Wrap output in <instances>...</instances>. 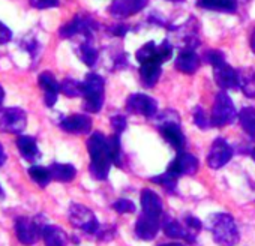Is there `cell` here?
<instances>
[{
	"instance_id": "obj_19",
	"label": "cell",
	"mask_w": 255,
	"mask_h": 246,
	"mask_svg": "<svg viewBox=\"0 0 255 246\" xmlns=\"http://www.w3.org/2000/svg\"><path fill=\"white\" fill-rule=\"evenodd\" d=\"M200 57L194 50H183L176 59V69L183 74H194L200 68Z\"/></svg>"
},
{
	"instance_id": "obj_6",
	"label": "cell",
	"mask_w": 255,
	"mask_h": 246,
	"mask_svg": "<svg viewBox=\"0 0 255 246\" xmlns=\"http://www.w3.org/2000/svg\"><path fill=\"white\" fill-rule=\"evenodd\" d=\"M96 29H99V24L95 20L89 17H83V15H75L69 23L60 27L59 35L63 39L72 38L75 35H84L86 39H92V33Z\"/></svg>"
},
{
	"instance_id": "obj_20",
	"label": "cell",
	"mask_w": 255,
	"mask_h": 246,
	"mask_svg": "<svg viewBox=\"0 0 255 246\" xmlns=\"http://www.w3.org/2000/svg\"><path fill=\"white\" fill-rule=\"evenodd\" d=\"M41 236L45 242V246H66L68 245L66 233L57 225H44Z\"/></svg>"
},
{
	"instance_id": "obj_7",
	"label": "cell",
	"mask_w": 255,
	"mask_h": 246,
	"mask_svg": "<svg viewBox=\"0 0 255 246\" xmlns=\"http://www.w3.org/2000/svg\"><path fill=\"white\" fill-rule=\"evenodd\" d=\"M26 125H27V116L21 108L17 107L8 108L0 116V129H3L5 132L20 135L26 129Z\"/></svg>"
},
{
	"instance_id": "obj_21",
	"label": "cell",
	"mask_w": 255,
	"mask_h": 246,
	"mask_svg": "<svg viewBox=\"0 0 255 246\" xmlns=\"http://www.w3.org/2000/svg\"><path fill=\"white\" fill-rule=\"evenodd\" d=\"M17 147L20 150V153L29 161V162H35L41 153H39V149H38V144H36V140L33 137H29V135H20L18 140H17Z\"/></svg>"
},
{
	"instance_id": "obj_29",
	"label": "cell",
	"mask_w": 255,
	"mask_h": 246,
	"mask_svg": "<svg viewBox=\"0 0 255 246\" xmlns=\"http://www.w3.org/2000/svg\"><path fill=\"white\" fill-rule=\"evenodd\" d=\"M107 146H108V155L111 162L116 167H122V149H120L119 134H114L110 138H107Z\"/></svg>"
},
{
	"instance_id": "obj_8",
	"label": "cell",
	"mask_w": 255,
	"mask_h": 246,
	"mask_svg": "<svg viewBox=\"0 0 255 246\" xmlns=\"http://www.w3.org/2000/svg\"><path fill=\"white\" fill-rule=\"evenodd\" d=\"M126 110L134 114H141L144 117H153L158 113V102L144 93H134L126 101Z\"/></svg>"
},
{
	"instance_id": "obj_15",
	"label": "cell",
	"mask_w": 255,
	"mask_h": 246,
	"mask_svg": "<svg viewBox=\"0 0 255 246\" xmlns=\"http://www.w3.org/2000/svg\"><path fill=\"white\" fill-rule=\"evenodd\" d=\"M215 81L221 89H237L239 80H237V69H233L230 65L222 63L219 66L213 68Z\"/></svg>"
},
{
	"instance_id": "obj_27",
	"label": "cell",
	"mask_w": 255,
	"mask_h": 246,
	"mask_svg": "<svg viewBox=\"0 0 255 246\" xmlns=\"http://www.w3.org/2000/svg\"><path fill=\"white\" fill-rule=\"evenodd\" d=\"M135 57L137 60L143 65V63H147V62H161L159 59V54H158V45L153 42V41H149L147 44H144L137 53H135Z\"/></svg>"
},
{
	"instance_id": "obj_45",
	"label": "cell",
	"mask_w": 255,
	"mask_h": 246,
	"mask_svg": "<svg viewBox=\"0 0 255 246\" xmlns=\"http://www.w3.org/2000/svg\"><path fill=\"white\" fill-rule=\"evenodd\" d=\"M3 99H5V90L2 86H0V107H2V104H3Z\"/></svg>"
},
{
	"instance_id": "obj_42",
	"label": "cell",
	"mask_w": 255,
	"mask_h": 246,
	"mask_svg": "<svg viewBox=\"0 0 255 246\" xmlns=\"http://www.w3.org/2000/svg\"><path fill=\"white\" fill-rule=\"evenodd\" d=\"M131 30V26H128V24H125V23H119V24H116L113 29H111V32H113V35H116V36H125L128 32Z\"/></svg>"
},
{
	"instance_id": "obj_47",
	"label": "cell",
	"mask_w": 255,
	"mask_h": 246,
	"mask_svg": "<svg viewBox=\"0 0 255 246\" xmlns=\"http://www.w3.org/2000/svg\"><path fill=\"white\" fill-rule=\"evenodd\" d=\"M251 156H252V159L255 161V147H254V149L251 150Z\"/></svg>"
},
{
	"instance_id": "obj_26",
	"label": "cell",
	"mask_w": 255,
	"mask_h": 246,
	"mask_svg": "<svg viewBox=\"0 0 255 246\" xmlns=\"http://www.w3.org/2000/svg\"><path fill=\"white\" fill-rule=\"evenodd\" d=\"M48 170L51 173V177L56 179L57 182H71L77 176V170L71 164H57V162H54V164L50 165Z\"/></svg>"
},
{
	"instance_id": "obj_30",
	"label": "cell",
	"mask_w": 255,
	"mask_h": 246,
	"mask_svg": "<svg viewBox=\"0 0 255 246\" xmlns=\"http://www.w3.org/2000/svg\"><path fill=\"white\" fill-rule=\"evenodd\" d=\"M90 41L92 39H86L80 45V57L87 66H95L96 60H98V50L92 45Z\"/></svg>"
},
{
	"instance_id": "obj_3",
	"label": "cell",
	"mask_w": 255,
	"mask_h": 246,
	"mask_svg": "<svg viewBox=\"0 0 255 246\" xmlns=\"http://www.w3.org/2000/svg\"><path fill=\"white\" fill-rule=\"evenodd\" d=\"M212 234L213 240L221 246H236L240 239L236 222L228 213L215 215L212 221Z\"/></svg>"
},
{
	"instance_id": "obj_31",
	"label": "cell",
	"mask_w": 255,
	"mask_h": 246,
	"mask_svg": "<svg viewBox=\"0 0 255 246\" xmlns=\"http://www.w3.org/2000/svg\"><path fill=\"white\" fill-rule=\"evenodd\" d=\"M60 92L68 98L83 96V83H80L74 78H65L60 84Z\"/></svg>"
},
{
	"instance_id": "obj_22",
	"label": "cell",
	"mask_w": 255,
	"mask_h": 246,
	"mask_svg": "<svg viewBox=\"0 0 255 246\" xmlns=\"http://www.w3.org/2000/svg\"><path fill=\"white\" fill-rule=\"evenodd\" d=\"M161 72L162 69L159 62H147L140 66V77L146 87H153L158 83Z\"/></svg>"
},
{
	"instance_id": "obj_44",
	"label": "cell",
	"mask_w": 255,
	"mask_h": 246,
	"mask_svg": "<svg viewBox=\"0 0 255 246\" xmlns=\"http://www.w3.org/2000/svg\"><path fill=\"white\" fill-rule=\"evenodd\" d=\"M251 48L255 53V29L252 30V35H251Z\"/></svg>"
},
{
	"instance_id": "obj_23",
	"label": "cell",
	"mask_w": 255,
	"mask_h": 246,
	"mask_svg": "<svg viewBox=\"0 0 255 246\" xmlns=\"http://www.w3.org/2000/svg\"><path fill=\"white\" fill-rule=\"evenodd\" d=\"M239 87L248 98H255V71L251 68L237 69Z\"/></svg>"
},
{
	"instance_id": "obj_46",
	"label": "cell",
	"mask_w": 255,
	"mask_h": 246,
	"mask_svg": "<svg viewBox=\"0 0 255 246\" xmlns=\"http://www.w3.org/2000/svg\"><path fill=\"white\" fill-rule=\"evenodd\" d=\"M158 246H185V245H182V243H162Z\"/></svg>"
},
{
	"instance_id": "obj_40",
	"label": "cell",
	"mask_w": 255,
	"mask_h": 246,
	"mask_svg": "<svg viewBox=\"0 0 255 246\" xmlns=\"http://www.w3.org/2000/svg\"><path fill=\"white\" fill-rule=\"evenodd\" d=\"M12 39V32L8 26H5L2 21H0V45L8 44Z\"/></svg>"
},
{
	"instance_id": "obj_49",
	"label": "cell",
	"mask_w": 255,
	"mask_h": 246,
	"mask_svg": "<svg viewBox=\"0 0 255 246\" xmlns=\"http://www.w3.org/2000/svg\"><path fill=\"white\" fill-rule=\"evenodd\" d=\"M171 2H185V0H171Z\"/></svg>"
},
{
	"instance_id": "obj_5",
	"label": "cell",
	"mask_w": 255,
	"mask_h": 246,
	"mask_svg": "<svg viewBox=\"0 0 255 246\" xmlns=\"http://www.w3.org/2000/svg\"><path fill=\"white\" fill-rule=\"evenodd\" d=\"M69 221L75 228H80L89 234L99 231V224L93 212L83 204H72L69 207Z\"/></svg>"
},
{
	"instance_id": "obj_10",
	"label": "cell",
	"mask_w": 255,
	"mask_h": 246,
	"mask_svg": "<svg viewBox=\"0 0 255 246\" xmlns=\"http://www.w3.org/2000/svg\"><path fill=\"white\" fill-rule=\"evenodd\" d=\"M42 228L44 227H39L36 221L29 219V218H18L15 222L17 239L26 246L35 245L38 242V239L42 233Z\"/></svg>"
},
{
	"instance_id": "obj_32",
	"label": "cell",
	"mask_w": 255,
	"mask_h": 246,
	"mask_svg": "<svg viewBox=\"0 0 255 246\" xmlns=\"http://www.w3.org/2000/svg\"><path fill=\"white\" fill-rule=\"evenodd\" d=\"M29 174L30 177L39 185V186H47L50 183V180L53 179L51 177V173L48 168H44V167H39V165H33L29 168Z\"/></svg>"
},
{
	"instance_id": "obj_13",
	"label": "cell",
	"mask_w": 255,
	"mask_h": 246,
	"mask_svg": "<svg viewBox=\"0 0 255 246\" xmlns=\"http://www.w3.org/2000/svg\"><path fill=\"white\" fill-rule=\"evenodd\" d=\"M159 131L164 137V140L167 143H170L176 150H182L186 144V140H185V135L179 126V122L177 119L174 120H165V122H161L159 125Z\"/></svg>"
},
{
	"instance_id": "obj_37",
	"label": "cell",
	"mask_w": 255,
	"mask_h": 246,
	"mask_svg": "<svg viewBox=\"0 0 255 246\" xmlns=\"http://www.w3.org/2000/svg\"><path fill=\"white\" fill-rule=\"evenodd\" d=\"M158 54H159V59L161 62H167L171 56H173V45L170 44L168 39H164L161 42V45H158Z\"/></svg>"
},
{
	"instance_id": "obj_4",
	"label": "cell",
	"mask_w": 255,
	"mask_h": 246,
	"mask_svg": "<svg viewBox=\"0 0 255 246\" xmlns=\"http://www.w3.org/2000/svg\"><path fill=\"white\" fill-rule=\"evenodd\" d=\"M236 108L233 101L225 92H219L215 96V102L212 107V117L210 122L213 126H225L228 123H231L236 117Z\"/></svg>"
},
{
	"instance_id": "obj_12",
	"label": "cell",
	"mask_w": 255,
	"mask_h": 246,
	"mask_svg": "<svg viewBox=\"0 0 255 246\" xmlns=\"http://www.w3.org/2000/svg\"><path fill=\"white\" fill-rule=\"evenodd\" d=\"M233 156V149L231 146L224 140V138H216L210 147L209 156H207V164L210 168H221L224 167Z\"/></svg>"
},
{
	"instance_id": "obj_25",
	"label": "cell",
	"mask_w": 255,
	"mask_h": 246,
	"mask_svg": "<svg viewBox=\"0 0 255 246\" xmlns=\"http://www.w3.org/2000/svg\"><path fill=\"white\" fill-rule=\"evenodd\" d=\"M164 228V233L168 236V237H173V239H185L188 242H192L194 240V233H191V230H186L179 221L176 219H167L162 225Z\"/></svg>"
},
{
	"instance_id": "obj_34",
	"label": "cell",
	"mask_w": 255,
	"mask_h": 246,
	"mask_svg": "<svg viewBox=\"0 0 255 246\" xmlns=\"http://www.w3.org/2000/svg\"><path fill=\"white\" fill-rule=\"evenodd\" d=\"M113 209L117 212V213H134L135 212V204L131 201V200H126V198H122V200H117L114 204H113Z\"/></svg>"
},
{
	"instance_id": "obj_43",
	"label": "cell",
	"mask_w": 255,
	"mask_h": 246,
	"mask_svg": "<svg viewBox=\"0 0 255 246\" xmlns=\"http://www.w3.org/2000/svg\"><path fill=\"white\" fill-rule=\"evenodd\" d=\"M6 161V153H5V149L2 146V143H0V167H2Z\"/></svg>"
},
{
	"instance_id": "obj_41",
	"label": "cell",
	"mask_w": 255,
	"mask_h": 246,
	"mask_svg": "<svg viewBox=\"0 0 255 246\" xmlns=\"http://www.w3.org/2000/svg\"><path fill=\"white\" fill-rule=\"evenodd\" d=\"M185 222H186L188 230H191V231H194V233H195V231H200V230L203 228L201 221H200L198 218H195V216H186Z\"/></svg>"
},
{
	"instance_id": "obj_28",
	"label": "cell",
	"mask_w": 255,
	"mask_h": 246,
	"mask_svg": "<svg viewBox=\"0 0 255 246\" xmlns=\"http://www.w3.org/2000/svg\"><path fill=\"white\" fill-rule=\"evenodd\" d=\"M239 122H240L242 129L248 135L255 137V108L254 107L243 108L239 114Z\"/></svg>"
},
{
	"instance_id": "obj_33",
	"label": "cell",
	"mask_w": 255,
	"mask_h": 246,
	"mask_svg": "<svg viewBox=\"0 0 255 246\" xmlns=\"http://www.w3.org/2000/svg\"><path fill=\"white\" fill-rule=\"evenodd\" d=\"M194 122H195V125L200 128V129H209L210 125H212V122L207 119L204 110L201 107H197L194 110Z\"/></svg>"
},
{
	"instance_id": "obj_16",
	"label": "cell",
	"mask_w": 255,
	"mask_h": 246,
	"mask_svg": "<svg viewBox=\"0 0 255 246\" xmlns=\"http://www.w3.org/2000/svg\"><path fill=\"white\" fill-rule=\"evenodd\" d=\"M161 224H159V218H153L149 215H141L137 221L135 225V234L138 239L141 240H152L156 237L158 230H159Z\"/></svg>"
},
{
	"instance_id": "obj_48",
	"label": "cell",
	"mask_w": 255,
	"mask_h": 246,
	"mask_svg": "<svg viewBox=\"0 0 255 246\" xmlns=\"http://www.w3.org/2000/svg\"><path fill=\"white\" fill-rule=\"evenodd\" d=\"M3 197V191H2V188H0V198Z\"/></svg>"
},
{
	"instance_id": "obj_9",
	"label": "cell",
	"mask_w": 255,
	"mask_h": 246,
	"mask_svg": "<svg viewBox=\"0 0 255 246\" xmlns=\"http://www.w3.org/2000/svg\"><path fill=\"white\" fill-rule=\"evenodd\" d=\"M197 171H198V159L191 153H179L174 158V161L168 165L165 173L174 179H179L180 176L195 174Z\"/></svg>"
},
{
	"instance_id": "obj_35",
	"label": "cell",
	"mask_w": 255,
	"mask_h": 246,
	"mask_svg": "<svg viewBox=\"0 0 255 246\" xmlns=\"http://www.w3.org/2000/svg\"><path fill=\"white\" fill-rule=\"evenodd\" d=\"M204 57H206V60L215 68V66H219V65H222V63H225V56H224V53L222 51H219V50H209L206 54H204Z\"/></svg>"
},
{
	"instance_id": "obj_14",
	"label": "cell",
	"mask_w": 255,
	"mask_h": 246,
	"mask_svg": "<svg viewBox=\"0 0 255 246\" xmlns=\"http://www.w3.org/2000/svg\"><path fill=\"white\" fill-rule=\"evenodd\" d=\"M60 128L71 134H87L92 129V120L86 114L69 116L60 122Z\"/></svg>"
},
{
	"instance_id": "obj_18",
	"label": "cell",
	"mask_w": 255,
	"mask_h": 246,
	"mask_svg": "<svg viewBox=\"0 0 255 246\" xmlns=\"http://www.w3.org/2000/svg\"><path fill=\"white\" fill-rule=\"evenodd\" d=\"M141 207H143L144 215H149L153 218H161L162 210H164L161 198L152 189H143L141 191Z\"/></svg>"
},
{
	"instance_id": "obj_24",
	"label": "cell",
	"mask_w": 255,
	"mask_h": 246,
	"mask_svg": "<svg viewBox=\"0 0 255 246\" xmlns=\"http://www.w3.org/2000/svg\"><path fill=\"white\" fill-rule=\"evenodd\" d=\"M197 5L200 8L209 9V11L234 14L237 9V0H198Z\"/></svg>"
},
{
	"instance_id": "obj_36",
	"label": "cell",
	"mask_w": 255,
	"mask_h": 246,
	"mask_svg": "<svg viewBox=\"0 0 255 246\" xmlns=\"http://www.w3.org/2000/svg\"><path fill=\"white\" fill-rule=\"evenodd\" d=\"M150 180H152L153 183H158V185L167 188V189H174L176 182H177V179L171 177V176L167 174V173H164V174H161V176H156V177H152Z\"/></svg>"
},
{
	"instance_id": "obj_38",
	"label": "cell",
	"mask_w": 255,
	"mask_h": 246,
	"mask_svg": "<svg viewBox=\"0 0 255 246\" xmlns=\"http://www.w3.org/2000/svg\"><path fill=\"white\" fill-rule=\"evenodd\" d=\"M35 9H48L59 6V0H29Z\"/></svg>"
},
{
	"instance_id": "obj_11",
	"label": "cell",
	"mask_w": 255,
	"mask_h": 246,
	"mask_svg": "<svg viewBox=\"0 0 255 246\" xmlns=\"http://www.w3.org/2000/svg\"><path fill=\"white\" fill-rule=\"evenodd\" d=\"M147 3L149 0H114L108 11L113 17L125 20L134 14H138L147 6Z\"/></svg>"
},
{
	"instance_id": "obj_39",
	"label": "cell",
	"mask_w": 255,
	"mask_h": 246,
	"mask_svg": "<svg viewBox=\"0 0 255 246\" xmlns=\"http://www.w3.org/2000/svg\"><path fill=\"white\" fill-rule=\"evenodd\" d=\"M111 125H113L116 134H120L126 129V119L122 114H117V116L111 117Z\"/></svg>"
},
{
	"instance_id": "obj_17",
	"label": "cell",
	"mask_w": 255,
	"mask_h": 246,
	"mask_svg": "<svg viewBox=\"0 0 255 246\" xmlns=\"http://www.w3.org/2000/svg\"><path fill=\"white\" fill-rule=\"evenodd\" d=\"M39 86L44 90V101L47 104V107H53L57 101V95L60 92V84L57 83V80L53 77V74L50 72H42L38 78Z\"/></svg>"
},
{
	"instance_id": "obj_1",
	"label": "cell",
	"mask_w": 255,
	"mask_h": 246,
	"mask_svg": "<svg viewBox=\"0 0 255 246\" xmlns=\"http://www.w3.org/2000/svg\"><path fill=\"white\" fill-rule=\"evenodd\" d=\"M87 149L90 155V174L98 180H105L113 162L108 155L107 138L104 137V134H92L87 140Z\"/></svg>"
},
{
	"instance_id": "obj_2",
	"label": "cell",
	"mask_w": 255,
	"mask_h": 246,
	"mask_svg": "<svg viewBox=\"0 0 255 246\" xmlns=\"http://www.w3.org/2000/svg\"><path fill=\"white\" fill-rule=\"evenodd\" d=\"M104 89L105 81L98 74H87L83 81V108L87 113H98L104 105Z\"/></svg>"
}]
</instances>
